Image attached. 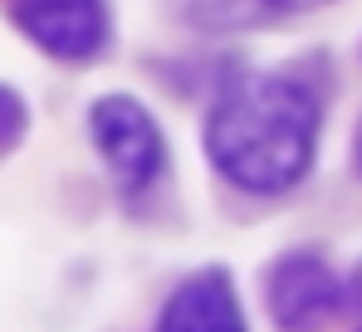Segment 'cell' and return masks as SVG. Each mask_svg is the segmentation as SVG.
<instances>
[{
	"instance_id": "cell-1",
	"label": "cell",
	"mask_w": 362,
	"mask_h": 332,
	"mask_svg": "<svg viewBox=\"0 0 362 332\" xmlns=\"http://www.w3.org/2000/svg\"><path fill=\"white\" fill-rule=\"evenodd\" d=\"M318 147V103L313 93L279 73L235 78L206 117L211 166L255 196H279L299 186Z\"/></svg>"
},
{
	"instance_id": "cell-2",
	"label": "cell",
	"mask_w": 362,
	"mask_h": 332,
	"mask_svg": "<svg viewBox=\"0 0 362 332\" xmlns=\"http://www.w3.org/2000/svg\"><path fill=\"white\" fill-rule=\"evenodd\" d=\"M88 132H93V147L103 152V162H108V171H113V181L122 191L152 186L157 171L167 166V142H162L157 117L127 93L98 98L88 108Z\"/></svg>"
},
{
	"instance_id": "cell-3",
	"label": "cell",
	"mask_w": 362,
	"mask_h": 332,
	"mask_svg": "<svg viewBox=\"0 0 362 332\" xmlns=\"http://www.w3.org/2000/svg\"><path fill=\"white\" fill-rule=\"evenodd\" d=\"M264 303H269V318L284 332H313L343 308V278L333 274L328 259L299 249L269 269Z\"/></svg>"
},
{
	"instance_id": "cell-4",
	"label": "cell",
	"mask_w": 362,
	"mask_h": 332,
	"mask_svg": "<svg viewBox=\"0 0 362 332\" xmlns=\"http://www.w3.org/2000/svg\"><path fill=\"white\" fill-rule=\"evenodd\" d=\"M10 15L54 59H93L108 45V0H10Z\"/></svg>"
},
{
	"instance_id": "cell-5",
	"label": "cell",
	"mask_w": 362,
	"mask_h": 332,
	"mask_svg": "<svg viewBox=\"0 0 362 332\" xmlns=\"http://www.w3.org/2000/svg\"><path fill=\"white\" fill-rule=\"evenodd\" d=\"M157 332H245V313H240V298H235L230 278L221 269L186 278L167 298V308L157 318Z\"/></svg>"
},
{
	"instance_id": "cell-6",
	"label": "cell",
	"mask_w": 362,
	"mask_h": 332,
	"mask_svg": "<svg viewBox=\"0 0 362 332\" xmlns=\"http://www.w3.org/2000/svg\"><path fill=\"white\" fill-rule=\"evenodd\" d=\"M318 5H333V0H206V10H221L216 15L221 25H235V20L259 15V10H269V15H303V10H318Z\"/></svg>"
},
{
	"instance_id": "cell-7",
	"label": "cell",
	"mask_w": 362,
	"mask_h": 332,
	"mask_svg": "<svg viewBox=\"0 0 362 332\" xmlns=\"http://www.w3.org/2000/svg\"><path fill=\"white\" fill-rule=\"evenodd\" d=\"M25 127H30V112H25V103H20V93L0 83V157L20 147Z\"/></svg>"
},
{
	"instance_id": "cell-8",
	"label": "cell",
	"mask_w": 362,
	"mask_h": 332,
	"mask_svg": "<svg viewBox=\"0 0 362 332\" xmlns=\"http://www.w3.org/2000/svg\"><path fill=\"white\" fill-rule=\"evenodd\" d=\"M353 157H358V171H362V132H358V147H353Z\"/></svg>"
},
{
	"instance_id": "cell-9",
	"label": "cell",
	"mask_w": 362,
	"mask_h": 332,
	"mask_svg": "<svg viewBox=\"0 0 362 332\" xmlns=\"http://www.w3.org/2000/svg\"><path fill=\"white\" fill-rule=\"evenodd\" d=\"M358 298H362V269H358Z\"/></svg>"
}]
</instances>
